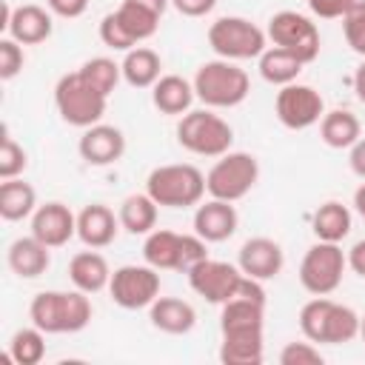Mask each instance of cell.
<instances>
[{"instance_id":"obj_1","label":"cell","mask_w":365,"mask_h":365,"mask_svg":"<svg viewBox=\"0 0 365 365\" xmlns=\"http://www.w3.org/2000/svg\"><path fill=\"white\" fill-rule=\"evenodd\" d=\"M29 317L43 334H77L91 322V302L80 288L40 291L29 305Z\"/></svg>"},{"instance_id":"obj_2","label":"cell","mask_w":365,"mask_h":365,"mask_svg":"<svg viewBox=\"0 0 365 365\" xmlns=\"http://www.w3.org/2000/svg\"><path fill=\"white\" fill-rule=\"evenodd\" d=\"M188 285L194 294L208 299L211 305H222L234 297H251L265 302V291L259 279H251L240 271V265L220 262V259H202L188 271Z\"/></svg>"},{"instance_id":"obj_3","label":"cell","mask_w":365,"mask_h":365,"mask_svg":"<svg viewBox=\"0 0 365 365\" xmlns=\"http://www.w3.org/2000/svg\"><path fill=\"white\" fill-rule=\"evenodd\" d=\"M359 314L328 297H314L299 311V331L319 345H342L359 336Z\"/></svg>"},{"instance_id":"obj_4","label":"cell","mask_w":365,"mask_h":365,"mask_svg":"<svg viewBox=\"0 0 365 365\" xmlns=\"http://www.w3.org/2000/svg\"><path fill=\"white\" fill-rule=\"evenodd\" d=\"M248 91L251 80L234 60H208L194 74V94L208 108H234L248 97Z\"/></svg>"},{"instance_id":"obj_5","label":"cell","mask_w":365,"mask_h":365,"mask_svg":"<svg viewBox=\"0 0 365 365\" xmlns=\"http://www.w3.org/2000/svg\"><path fill=\"white\" fill-rule=\"evenodd\" d=\"M145 194L163 208H191L205 194V174L188 163L157 165L145 180Z\"/></svg>"},{"instance_id":"obj_6","label":"cell","mask_w":365,"mask_h":365,"mask_svg":"<svg viewBox=\"0 0 365 365\" xmlns=\"http://www.w3.org/2000/svg\"><path fill=\"white\" fill-rule=\"evenodd\" d=\"M208 242L200 234H177L168 228H157L145 237L143 259L157 271H182L188 274L197 262L208 259Z\"/></svg>"},{"instance_id":"obj_7","label":"cell","mask_w":365,"mask_h":365,"mask_svg":"<svg viewBox=\"0 0 365 365\" xmlns=\"http://www.w3.org/2000/svg\"><path fill=\"white\" fill-rule=\"evenodd\" d=\"M177 143L200 157H222L231 151L234 143V128L214 111L197 108L185 111L177 123Z\"/></svg>"},{"instance_id":"obj_8","label":"cell","mask_w":365,"mask_h":365,"mask_svg":"<svg viewBox=\"0 0 365 365\" xmlns=\"http://www.w3.org/2000/svg\"><path fill=\"white\" fill-rule=\"evenodd\" d=\"M54 106H57V114L68 125L88 128V125H97L103 120L108 97L100 94L97 88H91L80 77V71H71V74H63L57 80V86H54Z\"/></svg>"},{"instance_id":"obj_9","label":"cell","mask_w":365,"mask_h":365,"mask_svg":"<svg viewBox=\"0 0 365 365\" xmlns=\"http://www.w3.org/2000/svg\"><path fill=\"white\" fill-rule=\"evenodd\" d=\"M257 180H259L257 157L248 154V151H228L205 174V191L214 200L237 202L257 185Z\"/></svg>"},{"instance_id":"obj_10","label":"cell","mask_w":365,"mask_h":365,"mask_svg":"<svg viewBox=\"0 0 365 365\" xmlns=\"http://www.w3.org/2000/svg\"><path fill=\"white\" fill-rule=\"evenodd\" d=\"M345 268H348V257L339 248V242L319 240L305 251V257L299 262V282L308 294L328 297L339 288Z\"/></svg>"},{"instance_id":"obj_11","label":"cell","mask_w":365,"mask_h":365,"mask_svg":"<svg viewBox=\"0 0 365 365\" xmlns=\"http://www.w3.org/2000/svg\"><path fill=\"white\" fill-rule=\"evenodd\" d=\"M268 34L245 17H220L208 26V46L222 60H251L265 51Z\"/></svg>"},{"instance_id":"obj_12","label":"cell","mask_w":365,"mask_h":365,"mask_svg":"<svg viewBox=\"0 0 365 365\" xmlns=\"http://www.w3.org/2000/svg\"><path fill=\"white\" fill-rule=\"evenodd\" d=\"M265 34L277 48L291 51L299 63H314L319 57V29L299 11H277L268 20Z\"/></svg>"},{"instance_id":"obj_13","label":"cell","mask_w":365,"mask_h":365,"mask_svg":"<svg viewBox=\"0 0 365 365\" xmlns=\"http://www.w3.org/2000/svg\"><path fill=\"white\" fill-rule=\"evenodd\" d=\"M108 294L125 311L148 308L160 297V271L148 262L145 265H120L111 274Z\"/></svg>"},{"instance_id":"obj_14","label":"cell","mask_w":365,"mask_h":365,"mask_svg":"<svg viewBox=\"0 0 365 365\" xmlns=\"http://www.w3.org/2000/svg\"><path fill=\"white\" fill-rule=\"evenodd\" d=\"M277 117L285 128L291 131H302V128H311L314 123L322 120L325 114V103H322V94L314 88V86H305V83H288L277 91Z\"/></svg>"},{"instance_id":"obj_15","label":"cell","mask_w":365,"mask_h":365,"mask_svg":"<svg viewBox=\"0 0 365 365\" xmlns=\"http://www.w3.org/2000/svg\"><path fill=\"white\" fill-rule=\"evenodd\" d=\"M265 325V302L251 297H234L222 302L220 331L222 342H262Z\"/></svg>"},{"instance_id":"obj_16","label":"cell","mask_w":365,"mask_h":365,"mask_svg":"<svg viewBox=\"0 0 365 365\" xmlns=\"http://www.w3.org/2000/svg\"><path fill=\"white\" fill-rule=\"evenodd\" d=\"M11 40L20 46H37L51 37V11H46L37 3H23V6H3V23H0Z\"/></svg>"},{"instance_id":"obj_17","label":"cell","mask_w":365,"mask_h":365,"mask_svg":"<svg viewBox=\"0 0 365 365\" xmlns=\"http://www.w3.org/2000/svg\"><path fill=\"white\" fill-rule=\"evenodd\" d=\"M237 265H240V271L245 277L265 282V279H274L282 271L285 254H282L279 242H274L268 237H251V240L242 242L240 257H237Z\"/></svg>"},{"instance_id":"obj_18","label":"cell","mask_w":365,"mask_h":365,"mask_svg":"<svg viewBox=\"0 0 365 365\" xmlns=\"http://www.w3.org/2000/svg\"><path fill=\"white\" fill-rule=\"evenodd\" d=\"M31 234L48 248H60L77 234V217L63 202L37 205V211L31 214Z\"/></svg>"},{"instance_id":"obj_19","label":"cell","mask_w":365,"mask_h":365,"mask_svg":"<svg viewBox=\"0 0 365 365\" xmlns=\"http://www.w3.org/2000/svg\"><path fill=\"white\" fill-rule=\"evenodd\" d=\"M77 151L80 157L88 163V165H111L123 157L125 151V137L117 125H106V123H97V125H88L77 143Z\"/></svg>"},{"instance_id":"obj_20","label":"cell","mask_w":365,"mask_h":365,"mask_svg":"<svg viewBox=\"0 0 365 365\" xmlns=\"http://www.w3.org/2000/svg\"><path fill=\"white\" fill-rule=\"evenodd\" d=\"M240 225L237 208L225 200H208L202 205H197L194 211V234H200L205 242H222L228 237H234Z\"/></svg>"},{"instance_id":"obj_21","label":"cell","mask_w":365,"mask_h":365,"mask_svg":"<svg viewBox=\"0 0 365 365\" xmlns=\"http://www.w3.org/2000/svg\"><path fill=\"white\" fill-rule=\"evenodd\" d=\"M117 225H120V217H114V211L103 202H91L77 214V237L88 248L111 245L117 237Z\"/></svg>"},{"instance_id":"obj_22","label":"cell","mask_w":365,"mask_h":365,"mask_svg":"<svg viewBox=\"0 0 365 365\" xmlns=\"http://www.w3.org/2000/svg\"><path fill=\"white\" fill-rule=\"evenodd\" d=\"M6 262H9L11 274H17L20 279H34V277L46 274V268L51 265V254H48V245L31 234V237H17L9 245Z\"/></svg>"},{"instance_id":"obj_23","label":"cell","mask_w":365,"mask_h":365,"mask_svg":"<svg viewBox=\"0 0 365 365\" xmlns=\"http://www.w3.org/2000/svg\"><path fill=\"white\" fill-rule=\"evenodd\" d=\"M148 319L163 334H188L197 325V311L177 297H157L148 305Z\"/></svg>"},{"instance_id":"obj_24","label":"cell","mask_w":365,"mask_h":365,"mask_svg":"<svg viewBox=\"0 0 365 365\" xmlns=\"http://www.w3.org/2000/svg\"><path fill=\"white\" fill-rule=\"evenodd\" d=\"M194 83H188L185 77L180 74H163L154 86H151V103L157 111L163 114H185L191 111V103H194Z\"/></svg>"},{"instance_id":"obj_25","label":"cell","mask_w":365,"mask_h":365,"mask_svg":"<svg viewBox=\"0 0 365 365\" xmlns=\"http://www.w3.org/2000/svg\"><path fill=\"white\" fill-rule=\"evenodd\" d=\"M68 279L74 282V288H80L86 294H97V291L108 288L111 268H108L106 257L97 254V248L94 251H80L68 262Z\"/></svg>"},{"instance_id":"obj_26","label":"cell","mask_w":365,"mask_h":365,"mask_svg":"<svg viewBox=\"0 0 365 365\" xmlns=\"http://www.w3.org/2000/svg\"><path fill=\"white\" fill-rule=\"evenodd\" d=\"M123 77L128 86L134 88H151L157 80H160V68H163V60L154 48L148 46H134L125 51L123 57Z\"/></svg>"},{"instance_id":"obj_27","label":"cell","mask_w":365,"mask_h":365,"mask_svg":"<svg viewBox=\"0 0 365 365\" xmlns=\"http://www.w3.org/2000/svg\"><path fill=\"white\" fill-rule=\"evenodd\" d=\"M319 137H322V143L328 148H351L362 137V125H359L356 114H351L345 108H334V111L322 114Z\"/></svg>"},{"instance_id":"obj_28","label":"cell","mask_w":365,"mask_h":365,"mask_svg":"<svg viewBox=\"0 0 365 365\" xmlns=\"http://www.w3.org/2000/svg\"><path fill=\"white\" fill-rule=\"evenodd\" d=\"M37 211V191L26 180H3L0 182V217L6 222L26 220Z\"/></svg>"},{"instance_id":"obj_29","label":"cell","mask_w":365,"mask_h":365,"mask_svg":"<svg viewBox=\"0 0 365 365\" xmlns=\"http://www.w3.org/2000/svg\"><path fill=\"white\" fill-rule=\"evenodd\" d=\"M311 228H314L317 240L342 242V240L351 234V211H348V205H342V202H336V200L322 202V205L314 211Z\"/></svg>"},{"instance_id":"obj_30","label":"cell","mask_w":365,"mask_h":365,"mask_svg":"<svg viewBox=\"0 0 365 365\" xmlns=\"http://www.w3.org/2000/svg\"><path fill=\"white\" fill-rule=\"evenodd\" d=\"M114 17H117V23L123 26V31H125V34L134 40V46H137V43L154 37V31L160 29V17H163V14L145 9V6H140V3H134V0H123V3L114 9Z\"/></svg>"},{"instance_id":"obj_31","label":"cell","mask_w":365,"mask_h":365,"mask_svg":"<svg viewBox=\"0 0 365 365\" xmlns=\"http://www.w3.org/2000/svg\"><path fill=\"white\" fill-rule=\"evenodd\" d=\"M117 217L128 234H151L157 225V202L148 194H131L123 200Z\"/></svg>"},{"instance_id":"obj_32","label":"cell","mask_w":365,"mask_h":365,"mask_svg":"<svg viewBox=\"0 0 365 365\" xmlns=\"http://www.w3.org/2000/svg\"><path fill=\"white\" fill-rule=\"evenodd\" d=\"M302 66H305V63H299L291 51L277 48V46H274V48H265V51L259 54V74H262L265 83H274V86H288V83H294V80L299 77Z\"/></svg>"},{"instance_id":"obj_33","label":"cell","mask_w":365,"mask_h":365,"mask_svg":"<svg viewBox=\"0 0 365 365\" xmlns=\"http://www.w3.org/2000/svg\"><path fill=\"white\" fill-rule=\"evenodd\" d=\"M46 356V339L43 331L34 328H20L14 331L11 342H9V359L17 365H37Z\"/></svg>"},{"instance_id":"obj_34","label":"cell","mask_w":365,"mask_h":365,"mask_svg":"<svg viewBox=\"0 0 365 365\" xmlns=\"http://www.w3.org/2000/svg\"><path fill=\"white\" fill-rule=\"evenodd\" d=\"M77 71H80V77H83L91 88H97V91L106 94V97L117 88V83H120V77H123V66H117V63L108 60V57H91V60H86Z\"/></svg>"},{"instance_id":"obj_35","label":"cell","mask_w":365,"mask_h":365,"mask_svg":"<svg viewBox=\"0 0 365 365\" xmlns=\"http://www.w3.org/2000/svg\"><path fill=\"white\" fill-rule=\"evenodd\" d=\"M29 157L23 151V145L9 134V125H3V137H0V180H14L26 171Z\"/></svg>"},{"instance_id":"obj_36","label":"cell","mask_w":365,"mask_h":365,"mask_svg":"<svg viewBox=\"0 0 365 365\" xmlns=\"http://www.w3.org/2000/svg\"><path fill=\"white\" fill-rule=\"evenodd\" d=\"M220 362L222 365H259L262 342H220Z\"/></svg>"},{"instance_id":"obj_37","label":"cell","mask_w":365,"mask_h":365,"mask_svg":"<svg viewBox=\"0 0 365 365\" xmlns=\"http://www.w3.org/2000/svg\"><path fill=\"white\" fill-rule=\"evenodd\" d=\"M342 31H345L348 46L359 57H365V0H356L354 9L342 17Z\"/></svg>"},{"instance_id":"obj_38","label":"cell","mask_w":365,"mask_h":365,"mask_svg":"<svg viewBox=\"0 0 365 365\" xmlns=\"http://www.w3.org/2000/svg\"><path fill=\"white\" fill-rule=\"evenodd\" d=\"M322 354L319 348L308 339V342H288L279 351V365H322Z\"/></svg>"},{"instance_id":"obj_39","label":"cell","mask_w":365,"mask_h":365,"mask_svg":"<svg viewBox=\"0 0 365 365\" xmlns=\"http://www.w3.org/2000/svg\"><path fill=\"white\" fill-rule=\"evenodd\" d=\"M23 63H26V54H23L20 43L11 40V37H3L0 40V80L17 77L20 68H23Z\"/></svg>"},{"instance_id":"obj_40","label":"cell","mask_w":365,"mask_h":365,"mask_svg":"<svg viewBox=\"0 0 365 365\" xmlns=\"http://www.w3.org/2000/svg\"><path fill=\"white\" fill-rule=\"evenodd\" d=\"M100 40H103L108 48H114V51H128V48H134V40L123 31V26L117 23L114 11L100 20Z\"/></svg>"},{"instance_id":"obj_41","label":"cell","mask_w":365,"mask_h":365,"mask_svg":"<svg viewBox=\"0 0 365 365\" xmlns=\"http://www.w3.org/2000/svg\"><path fill=\"white\" fill-rule=\"evenodd\" d=\"M354 3L356 0H308V9L322 20H336L345 17L354 9Z\"/></svg>"},{"instance_id":"obj_42","label":"cell","mask_w":365,"mask_h":365,"mask_svg":"<svg viewBox=\"0 0 365 365\" xmlns=\"http://www.w3.org/2000/svg\"><path fill=\"white\" fill-rule=\"evenodd\" d=\"M48 3V11L57 14V17H80L86 9H88V0H46Z\"/></svg>"},{"instance_id":"obj_43","label":"cell","mask_w":365,"mask_h":365,"mask_svg":"<svg viewBox=\"0 0 365 365\" xmlns=\"http://www.w3.org/2000/svg\"><path fill=\"white\" fill-rule=\"evenodd\" d=\"M171 6L185 17H202L217 6V0H171Z\"/></svg>"},{"instance_id":"obj_44","label":"cell","mask_w":365,"mask_h":365,"mask_svg":"<svg viewBox=\"0 0 365 365\" xmlns=\"http://www.w3.org/2000/svg\"><path fill=\"white\" fill-rule=\"evenodd\" d=\"M345 257H348V268H351L356 277H362V279H365V240L354 242V245H351V251H348Z\"/></svg>"},{"instance_id":"obj_45","label":"cell","mask_w":365,"mask_h":365,"mask_svg":"<svg viewBox=\"0 0 365 365\" xmlns=\"http://www.w3.org/2000/svg\"><path fill=\"white\" fill-rule=\"evenodd\" d=\"M348 163H351V171H354L356 177H362V180H365V137H359V140L351 145Z\"/></svg>"},{"instance_id":"obj_46","label":"cell","mask_w":365,"mask_h":365,"mask_svg":"<svg viewBox=\"0 0 365 365\" xmlns=\"http://www.w3.org/2000/svg\"><path fill=\"white\" fill-rule=\"evenodd\" d=\"M354 91H356V100L365 103V63L354 71Z\"/></svg>"},{"instance_id":"obj_47","label":"cell","mask_w":365,"mask_h":365,"mask_svg":"<svg viewBox=\"0 0 365 365\" xmlns=\"http://www.w3.org/2000/svg\"><path fill=\"white\" fill-rule=\"evenodd\" d=\"M354 208H356V214L365 220V182L354 191Z\"/></svg>"},{"instance_id":"obj_48","label":"cell","mask_w":365,"mask_h":365,"mask_svg":"<svg viewBox=\"0 0 365 365\" xmlns=\"http://www.w3.org/2000/svg\"><path fill=\"white\" fill-rule=\"evenodd\" d=\"M134 3H140V6H145V9H151V11H157V14H163L171 0H134Z\"/></svg>"},{"instance_id":"obj_49","label":"cell","mask_w":365,"mask_h":365,"mask_svg":"<svg viewBox=\"0 0 365 365\" xmlns=\"http://www.w3.org/2000/svg\"><path fill=\"white\" fill-rule=\"evenodd\" d=\"M359 336H362V342H365V317L359 319Z\"/></svg>"}]
</instances>
